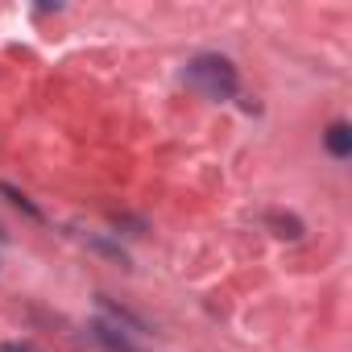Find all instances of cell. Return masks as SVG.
Returning a JSON list of instances; mask_svg holds the SVG:
<instances>
[{
	"mask_svg": "<svg viewBox=\"0 0 352 352\" xmlns=\"http://www.w3.org/2000/svg\"><path fill=\"white\" fill-rule=\"evenodd\" d=\"M187 83L204 96V100H232L236 96V67L220 54H199L191 67H187Z\"/></svg>",
	"mask_w": 352,
	"mask_h": 352,
	"instance_id": "obj_1",
	"label": "cell"
},
{
	"mask_svg": "<svg viewBox=\"0 0 352 352\" xmlns=\"http://www.w3.org/2000/svg\"><path fill=\"white\" fill-rule=\"evenodd\" d=\"M323 141H327V153H331V157H348V153H352V129H348L344 120H336Z\"/></svg>",
	"mask_w": 352,
	"mask_h": 352,
	"instance_id": "obj_2",
	"label": "cell"
},
{
	"mask_svg": "<svg viewBox=\"0 0 352 352\" xmlns=\"http://www.w3.org/2000/svg\"><path fill=\"white\" fill-rule=\"evenodd\" d=\"M96 336H100V340H104L112 352H133V348H129V340H124V336H116L108 323H96Z\"/></svg>",
	"mask_w": 352,
	"mask_h": 352,
	"instance_id": "obj_3",
	"label": "cell"
},
{
	"mask_svg": "<svg viewBox=\"0 0 352 352\" xmlns=\"http://www.w3.org/2000/svg\"><path fill=\"white\" fill-rule=\"evenodd\" d=\"M0 352H34V348H25V344H0Z\"/></svg>",
	"mask_w": 352,
	"mask_h": 352,
	"instance_id": "obj_4",
	"label": "cell"
}]
</instances>
